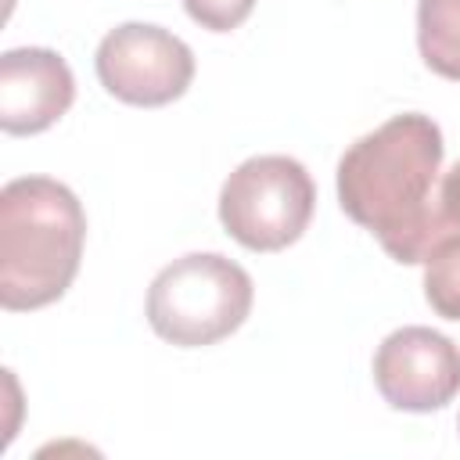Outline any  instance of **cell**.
Wrapping results in <instances>:
<instances>
[{
	"label": "cell",
	"instance_id": "obj_10",
	"mask_svg": "<svg viewBox=\"0 0 460 460\" xmlns=\"http://www.w3.org/2000/svg\"><path fill=\"white\" fill-rule=\"evenodd\" d=\"M255 0H183V11L208 32H230L252 14Z\"/></svg>",
	"mask_w": 460,
	"mask_h": 460
},
{
	"label": "cell",
	"instance_id": "obj_11",
	"mask_svg": "<svg viewBox=\"0 0 460 460\" xmlns=\"http://www.w3.org/2000/svg\"><path fill=\"white\" fill-rule=\"evenodd\" d=\"M438 212L446 223L460 226V158L453 162V169L438 183Z\"/></svg>",
	"mask_w": 460,
	"mask_h": 460
},
{
	"label": "cell",
	"instance_id": "obj_3",
	"mask_svg": "<svg viewBox=\"0 0 460 460\" xmlns=\"http://www.w3.org/2000/svg\"><path fill=\"white\" fill-rule=\"evenodd\" d=\"M255 284L244 266L219 252L172 259L147 288V323L180 349H201L230 338L252 313Z\"/></svg>",
	"mask_w": 460,
	"mask_h": 460
},
{
	"label": "cell",
	"instance_id": "obj_9",
	"mask_svg": "<svg viewBox=\"0 0 460 460\" xmlns=\"http://www.w3.org/2000/svg\"><path fill=\"white\" fill-rule=\"evenodd\" d=\"M420 266L428 305L446 320H460V226L446 223Z\"/></svg>",
	"mask_w": 460,
	"mask_h": 460
},
{
	"label": "cell",
	"instance_id": "obj_7",
	"mask_svg": "<svg viewBox=\"0 0 460 460\" xmlns=\"http://www.w3.org/2000/svg\"><path fill=\"white\" fill-rule=\"evenodd\" d=\"M75 101L68 61L47 47H14L0 54V129L32 137L50 129Z\"/></svg>",
	"mask_w": 460,
	"mask_h": 460
},
{
	"label": "cell",
	"instance_id": "obj_5",
	"mask_svg": "<svg viewBox=\"0 0 460 460\" xmlns=\"http://www.w3.org/2000/svg\"><path fill=\"white\" fill-rule=\"evenodd\" d=\"M93 65H97L101 86L115 101L137 104V108H162L183 97L194 79L190 47L176 32L151 22L115 25L101 40Z\"/></svg>",
	"mask_w": 460,
	"mask_h": 460
},
{
	"label": "cell",
	"instance_id": "obj_6",
	"mask_svg": "<svg viewBox=\"0 0 460 460\" xmlns=\"http://www.w3.org/2000/svg\"><path fill=\"white\" fill-rule=\"evenodd\" d=\"M374 385L392 410H442L460 392V349L442 331L399 327L374 352Z\"/></svg>",
	"mask_w": 460,
	"mask_h": 460
},
{
	"label": "cell",
	"instance_id": "obj_12",
	"mask_svg": "<svg viewBox=\"0 0 460 460\" xmlns=\"http://www.w3.org/2000/svg\"><path fill=\"white\" fill-rule=\"evenodd\" d=\"M456 428H460V420H456Z\"/></svg>",
	"mask_w": 460,
	"mask_h": 460
},
{
	"label": "cell",
	"instance_id": "obj_1",
	"mask_svg": "<svg viewBox=\"0 0 460 460\" xmlns=\"http://www.w3.org/2000/svg\"><path fill=\"white\" fill-rule=\"evenodd\" d=\"M442 155L438 122L406 111L359 137L338 162L341 212L370 230L402 266L424 262L431 241L446 230L435 198Z\"/></svg>",
	"mask_w": 460,
	"mask_h": 460
},
{
	"label": "cell",
	"instance_id": "obj_2",
	"mask_svg": "<svg viewBox=\"0 0 460 460\" xmlns=\"http://www.w3.org/2000/svg\"><path fill=\"white\" fill-rule=\"evenodd\" d=\"M86 212L50 176H18L0 190V305L11 313L58 302L83 259Z\"/></svg>",
	"mask_w": 460,
	"mask_h": 460
},
{
	"label": "cell",
	"instance_id": "obj_8",
	"mask_svg": "<svg viewBox=\"0 0 460 460\" xmlns=\"http://www.w3.org/2000/svg\"><path fill=\"white\" fill-rule=\"evenodd\" d=\"M417 47L435 75L460 83V0H417Z\"/></svg>",
	"mask_w": 460,
	"mask_h": 460
},
{
	"label": "cell",
	"instance_id": "obj_4",
	"mask_svg": "<svg viewBox=\"0 0 460 460\" xmlns=\"http://www.w3.org/2000/svg\"><path fill=\"white\" fill-rule=\"evenodd\" d=\"M316 208V183L291 155H255L241 162L219 190V223L252 252L295 244Z\"/></svg>",
	"mask_w": 460,
	"mask_h": 460
}]
</instances>
